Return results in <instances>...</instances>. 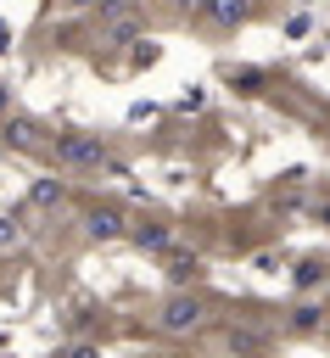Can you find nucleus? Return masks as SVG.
Listing matches in <instances>:
<instances>
[{
	"mask_svg": "<svg viewBox=\"0 0 330 358\" xmlns=\"http://www.w3.org/2000/svg\"><path fill=\"white\" fill-rule=\"evenodd\" d=\"M50 157H56V168H67V173H89V168H112V157H106V145H101L95 134H56V145H50Z\"/></svg>",
	"mask_w": 330,
	"mask_h": 358,
	"instance_id": "obj_1",
	"label": "nucleus"
},
{
	"mask_svg": "<svg viewBox=\"0 0 330 358\" xmlns=\"http://www.w3.org/2000/svg\"><path fill=\"white\" fill-rule=\"evenodd\" d=\"M201 313H207V308H201V296L173 291V296L157 308V330H162V336H190V330L201 324Z\"/></svg>",
	"mask_w": 330,
	"mask_h": 358,
	"instance_id": "obj_2",
	"label": "nucleus"
},
{
	"mask_svg": "<svg viewBox=\"0 0 330 358\" xmlns=\"http://www.w3.org/2000/svg\"><path fill=\"white\" fill-rule=\"evenodd\" d=\"M140 28H145L140 0H101V34L106 39H134Z\"/></svg>",
	"mask_w": 330,
	"mask_h": 358,
	"instance_id": "obj_3",
	"label": "nucleus"
},
{
	"mask_svg": "<svg viewBox=\"0 0 330 358\" xmlns=\"http://www.w3.org/2000/svg\"><path fill=\"white\" fill-rule=\"evenodd\" d=\"M196 11H201V22H213V28H241V22L252 17V0H196Z\"/></svg>",
	"mask_w": 330,
	"mask_h": 358,
	"instance_id": "obj_4",
	"label": "nucleus"
},
{
	"mask_svg": "<svg viewBox=\"0 0 330 358\" xmlns=\"http://www.w3.org/2000/svg\"><path fill=\"white\" fill-rule=\"evenodd\" d=\"M123 229H129V224H123L117 207H89V213H84V235H89V241H117Z\"/></svg>",
	"mask_w": 330,
	"mask_h": 358,
	"instance_id": "obj_5",
	"label": "nucleus"
},
{
	"mask_svg": "<svg viewBox=\"0 0 330 358\" xmlns=\"http://www.w3.org/2000/svg\"><path fill=\"white\" fill-rule=\"evenodd\" d=\"M0 134H6V145H17V151H39V145H45V129H39L34 117H11V112H6V129H0Z\"/></svg>",
	"mask_w": 330,
	"mask_h": 358,
	"instance_id": "obj_6",
	"label": "nucleus"
},
{
	"mask_svg": "<svg viewBox=\"0 0 330 358\" xmlns=\"http://www.w3.org/2000/svg\"><path fill=\"white\" fill-rule=\"evenodd\" d=\"M123 235H129L140 252H168V246H173V229H168V224H134V229H123Z\"/></svg>",
	"mask_w": 330,
	"mask_h": 358,
	"instance_id": "obj_7",
	"label": "nucleus"
},
{
	"mask_svg": "<svg viewBox=\"0 0 330 358\" xmlns=\"http://www.w3.org/2000/svg\"><path fill=\"white\" fill-rule=\"evenodd\" d=\"M162 274H168L173 285H185V280H196V274H201V257H196V252H173V246H168V252H162Z\"/></svg>",
	"mask_w": 330,
	"mask_h": 358,
	"instance_id": "obj_8",
	"label": "nucleus"
},
{
	"mask_svg": "<svg viewBox=\"0 0 330 358\" xmlns=\"http://www.w3.org/2000/svg\"><path fill=\"white\" fill-rule=\"evenodd\" d=\"M28 207H39V213L62 207V185H56V179H34V190H28Z\"/></svg>",
	"mask_w": 330,
	"mask_h": 358,
	"instance_id": "obj_9",
	"label": "nucleus"
},
{
	"mask_svg": "<svg viewBox=\"0 0 330 358\" xmlns=\"http://www.w3.org/2000/svg\"><path fill=\"white\" fill-rule=\"evenodd\" d=\"M324 280H330V263H324V257H302V263H296V285H302V291H313V285H324Z\"/></svg>",
	"mask_w": 330,
	"mask_h": 358,
	"instance_id": "obj_10",
	"label": "nucleus"
},
{
	"mask_svg": "<svg viewBox=\"0 0 330 358\" xmlns=\"http://www.w3.org/2000/svg\"><path fill=\"white\" fill-rule=\"evenodd\" d=\"M319 319H324V308H313V302H302V308L291 313V330H313Z\"/></svg>",
	"mask_w": 330,
	"mask_h": 358,
	"instance_id": "obj_11",
	"label": "nucleus"
},
{
	"mask_svg": "<svg viewBox=\"0 0 330 358\" xmlns=\"http://www.w3.org/2000/svg\"><path fill=\"white\" fill-rule=\"evenodd\" d=\"M17 241H22V224H17L11 213H0V252H6V246H17Z\"/></svg>",
	"mask_w": 330,
	"mask_h": 358,
	"instance_id": "obj_12",
	"label": "nucleus"
},
{
	"mask_svg": "<svg viewBox=\"0 0 330 358\" xmlns=\"http://www.w3.org/2000/svg\"><path fill=\"white\" fill-rule=\"evenodd\" d=\"M224 341H229V347H241V352H252V347H257V336H252V330H224Z\"/></svg>",
	"mask_w": 330,
	"mask_h": 358,
	"instance_id": "obj_13",
	"label": "nucleus"
},
{
	"mask_svg": "<svg viewBox=\"0 0 330 358\" xmlns=\"http://www.w3.org/2000/svg\"><path fill=\"white\" fill-rule=\"evenodd\" d=\"M6 112H11V90L0 84V117H6Z\"/></svg>",
	"mask_w": 330,
	"mask_h": 358,
	"instance_id": "obj_14",
	"label": "nucleus"
}]
</instances>
